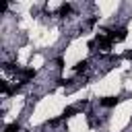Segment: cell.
I'll return each mask as SVG.
<instances>
[{"instance_id":"6da1fadb","label":"cell","mask_w":132,"mask_h":132,"mask_svg":"<svg viewBox=\"0 0 132 132\" xmlns=\"http://www.w3.org/2000/svg\"><path fill=\"white\" fill-rule=\"evenodd\" d=\"M99 107H103V109H111V107H116L118 103H120V97H116V95H107V97H99Z\"/></svg>"},{"instance_id":"7a4b0ae2","label":"cell","mask_w":132,"mask_h":132,"mask_svg":"<svg viewBox=\"0 0 132 132\" xmlns=\"http://www.w3.org/2000/svg\"><path fill=\"white\" fill-rule=\"evenodd\" d=\"M4 132H21V124L19 122H10L4 126Z\"/></svg>"},{"instance_id":"3957f363","label":"cell","mask_w":132,"mask_h":132,"mask_svg":"<svg viewBox=\"0 0 132 132\" xmlns=\"http://www.w3.org/2000/svg\"><path fill=\"white\" fill-rule=\"evenodd\" d=\"M124 56H126V58H128V60H132V47H130V50H128V52H126V54H124Z\"/></svg>"}]
</instances>
